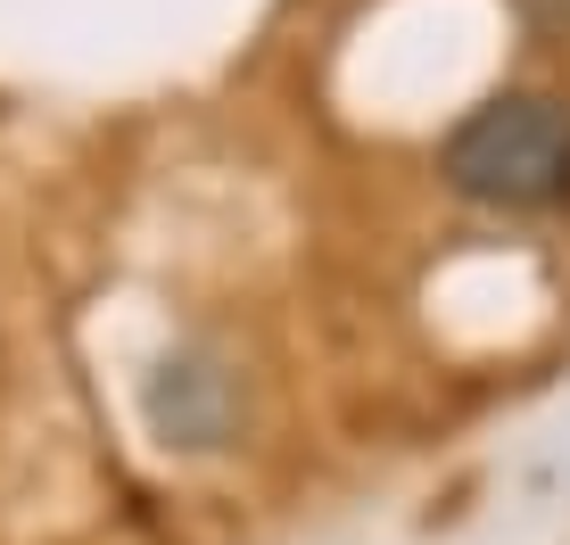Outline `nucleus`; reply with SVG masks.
<instances>
[{"label":"nucleus","instance_id":"nucleus-1","mask_svg":"<svg viewBox=\"0 0 570 545\" xmlns=\"http://www.w3.org/2000/svg\"><path fill=\"white\" fill-rule=\"evenodd\" d=\"M446 190L480 207H562L570 199V100L554 91H497L446 132L439 149Z\"/></svg>","mask_w":570,"mask_h":545},{"label":"nucleus","instance_id":"nucleus-2","mask_svg":"<svg viewBox=\"0 0 570 545\" xmlns=\"http://www.w3.org/2000/svg\"><path fill=\"white\" fill-rule=\"evenodd\" d=\"M521 17L538 33H570V0H521Z\"/></svg>","mask_w":570,"mask_h":545}]
</instances>
